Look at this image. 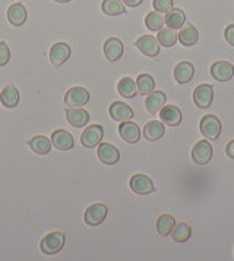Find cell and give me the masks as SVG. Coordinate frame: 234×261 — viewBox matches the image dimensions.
<instances>
[{"mask_svg":"<svg viewBox=\"0 0 234 261\" xmlns=\"http://www.w3.org/2000/svg\"><path fill=\"white\" fill-rule=\"evenodd\" d=\"M145 25L150 31H160L165 25V16L161 15V12H150L145 18Z\"/></svg>","mask_w":234,"mask_h":261,"instance_id":"1f68e13d","label":"cell"},{"mask_svg":"<svg viewBox=\"0 0 234 261\" xmlns=\"http://www.w3.org/2000/svg\"><path fill=\"white\" fill-rule=\"evenodd\" d=\"M136 87H138V93L139 94L148 95L155 90V81H154V78H152L151 75L142 73L136 80Z\"/></svg>","mask_w":234,"mask_h":261,"instance_id":"f546056e","label":"cell"},{"mask_svg":"<svg viewBox=\"0 0 234 261\" xmlns=\"http://www.w3.org/2000/svg\"><path fill=\"white\" fill-rule=\"evenodd\" d=\"M110 116L117 120V122H126L135 116L132 107L126 105V103H122V101H114L111 103L110 106Z\"/></svg>","mask_w":234,"mask_h":261,"instance_id":"ffe728a7","label":"cell"},{"mask_svg":"<svg viewBox=\"0 0 234 261\" xmlns=\"http://www.w3.org/2000/svg\"><path fill=\"white\" fill-rule=\"evenodd\" d=\"M122 2H123L126 6H129V8H136V6H139L143 0H122Z\"/></svg>","mask_w":234,"mask_h":261,"instance_id":"74e56055","label":"cell"},{"mask_svg":"<svg viewBox=\"0 0 234 261\" xmlns=\"http://www.w3.org/2000/svg\"><path fill=\"white\" fill-rule=\"evenodd\" d=\"M11 59V50L6 43L0 41V66H5Z\"/></svg>","mask_w":234,"mask_h":261,"instance_id":"e575fe53","label":"cell"},{"mask_svg":"<svg viewBox=\"0 0 234 261\" xmlns=\"http://www.w3.org/2000/svg\"><path fill=\"white\" fill-rule=\"evenodd\" d=\"M195 76V68L190 62H180L174 68V78L179 84H187Z\"/></svg>","mask_w":234,"mask_h":261,"instance_id":"cb8c5ba5","label":"cell"},{"mask_svg":"<svg viewBox=\"0 0 234 261\" xmlns=\"http://www.w3.org/2000/svg\"><path fill=\"white\" fill-rule=\"evenodd\" d=\"M214 98V90L210 84H200L193 91V101L200 109H208Z\"/></svg>","mask_w":234,"mask_h":261,"instance_id":"8fae6325","label":"cell"},{"mask_svg":"<svg viewBox=\"0 0 234 261\" xmlns=\"http://www.w3.org/2000/svg\"><path fill=\"white\" fill-rule=\"evenodd\" d=\"M136 48L139 50L142 55L148 56V58H155L160 53V43L157 38L152 36H142L136 40L135 43Z\"/></svg>","mask_w":234,"mask_h":261,"instance_id":"9c48e42d","label":"cell"},{"mask_svg":"<svg viewBox=\"0 0 234 261\" xmlns=\"http://www.w3.org/2000/svg\"><path fill=\"white\" fill-rule=\"evenodd\" d=\"M70 53H72V50H70L69 44L56 43L53 47L50 48V62L54 66H62L70 58Z\"/></svg>","mask_w":234,"mask_h":261,"instance_id":"2e32d148","label":"cell"},{"mask_svg":"<svg viewBox=\"0 0 234 261\" xmlns=\"http://www.w3.org/2000/svg\"><path fill=\"white\" fill-rule=\"evenodd\" d=\"M160 119L168 126H177L182 122V112L174 105H168V106L164 105L160 110Z\"/></svg>","mask_w":234,"mask_h":261,"instance_id":"9a60e30c","label":"cell"},{"mask_svg":"<svg viewBox=\"0 0 234 261\" xmlns=\"http://www.w3.org/2000/svg\"><path fill=\"white\" fill-rule=\"evenodd\" d=\"M117 91L119 94L125 98H133L135 95L138 94V87H136V81H133L132 78H122L117 83Z\"/></svg>","mask_w":234,"mask_h":261,"instance_id":"83f0119b","label":"cell"},{"mask_svg":"<svg viewBox=\"0 0 234 261\" xmlns=\"http://www.w3.org/2000/svg\"><path fill=\"white\" fill-rule=\"evenodd\" d=\"M129 185H130V190L133 191L135 194H138V195H148L155 190L151 179L148 178L147 175H142V173L133 175L130 178Z\"/></svg>","mask_w":234,"mask_h":261,"instance_id":"ba28073f","label":"cell"},{"mask_svg":"<svg viewBox=\"0 0 234 261\" xmlns=\"http://www.w3.org/2000/svg\"><path fill=\"white\" fill-rule=\"evenodd\" d=\"M98 159L101 160V163L113 166L120 160V153L113 144L100 143L98 144Z\"/></svg>","mask_w":234,"mask_h":261,"instance_id":"4fadbf2b","label":"cell"},{"mask_svg":"<svg viewBox=\"0 0 234 261\" xmlns=\"http://www.w3.org/2000/svg\"><path fill=\"white\" fill-rule=\"evenodd\" d=\"M90 101V91L83 87H73L65 94V105L68 107H82Z\"/></svg>","mask_w":234,"mask_h":261,"instance_id":"3957f363","label":"cell"},{"mask_svg":"<svg viewBox=\"0 0 234 261\" xmlns=\"http://www.w3.org/2000/svg\"><path fill=\"white\" fill-rule=\"evenodd\" d=\"M171 237L175 242H186L192 237V229L187 223H175L174 229L171 232Z\"/></svg>","mask_w":234,"mask_h":261,"instance_id":"d6a6232c","label":"cell"},{"mask_svg":"<svg viewBox=\"0 0 234 261\" xmlns=\"http://www.w3.org/2000/svg\"><path fill=\"white\" fill-rule=\"evenodd\" d=\"M211 159H212V147L207 140L195 144V147L192 148V160L195 162V165L207 166Z\"/></svg>","mask_w":234,"mask_h":261,"instance_id":"8992f818","label":"cell"},{"mask_svg":"<svg viewBox=\"0 0 234 261\" xmlns=\"http://www.w3.org/2000/svg\"><path fill=\"white\" fill-rule=\"evenodd\" d=\"M28 145L38 155H46L51 151V141L46 135H35L28 141Z\"/></svg>","mask_w":234,"mask_h":261,"instance_id":"603a6c76","label":"cell"},{"mask_svg":"<svg viewBox=\"0 0 234 261\" xmlns=\"http://www.w3.org/2000/svg\"><path fill=\"white\" fill-rule=\"evenodd\" d=\"M177 38H179V41H180V44L183 47H192V46H195L198 43L199 33L193 25L185 24L180 28Z\"/></svg>","mask_w":234,"mask_h":261,"instance_id":"e0dca14e","label":"cell"},{"mask_svg":"<svg viewBox=\"0 0 234 261\" xmlns=\"http://www.w3.org/2000/svg\"><path fill=\"white\" fill-rule=\"evenodd\" d=\"M101 9L108 16H119L126 12L125 3L122 0H103Z\"/></svg>","mask_w":234,"mask_h":261,"instance_id":"f1b7e54d","label":"cell"},{"mask_svg":"<svg viewBox=\"0 0 234 261\" xmlns=\"http://www.w3.org/2000/svg\"><path fill=\"white\" fill-rule=\"evenodd\" d=\"M211 76L220 83L230 81L234 76V65H231L230 62H225V60L214 62L211 65Z\"/></svg>","mask_w":234,"mask_h":261,"instance_id":"5b68a950","label":"cell"},{"mask_svg":"<svg viewBox=\"0 0 234 261\" xmlns=\"http://www.w3.org/2000/svg\"><path fill=\"white\" fill-rule=\"evenodd\" d=\"M104 135V129L101 125H91L82 132L81 143L85 148H94L101 143Z\"/></svg>","mask_w":234,"mask_h":261,"instance_id":"52a82bcc","label":"cell"},{"mask_svg":"<svg viewBox=\"0 0 234 261\" xmlns=\"http://www.w3.org/2000/svg\"><path fill=\"white\" fill-rule=\"evenodd\" d=\"M26 18H28V12H26V8L23 6L22 3H13L9 6L8 9V21L11 22L13 27H21L26 22Z\"/></svg>","mask_w":234,"mask_h":261,"instance_id":"d6986e66","label":"cell"},{"mask_svg":"<svg viewBox=\"0 0 234 261\" xmlns=\"http://www.w3.org/2000/svg\"><path fill=\"white\" fill-rule=\"evenodd\" d=\"M200 132L207 140H217L221 134V122L215 115H205L200 120Z\"/></svg>","mask_w":234,"mask_h":261,"instance_id":"7a4b0ae2","label":"cell"},{"mask_svg":"<svg viewBox=\"0 0 234 261\" xmlns=\"http://www.w3.org/2000/svg\"><path fill=\"white\" fill-rule=\"evenodd\" d=\"M66 119L73 128H83L90 122V113L82 107H66Z\"/></svg>","mask_w":234,"mask_h":261,"instance_id":"30bf717a","label":"cell"},{"mask_svg":"<svg viewBox=\"0 0 234 261\" xmlns=\"http://www.w3.org/2000/svg\"><path fill=\"white\" fill-rule=\"evenodd\" d=\"M54 2H57V3H68L70 0H54Z\"/></svg>","mask_w":234,"mask_h":261,"instance_id":"f35d334b","label":"cell"},{"mask_svg":"<svg viewBox=\"0 0 234 261\" xmlns=\"http://www.w3.org/2000/svg\"><path fill=\"white\" fill-rule=\"evenodd\" d=\"M164 123L160 120H151L143 128V137L147 141H158L164 135Z\"/></svg>","mask_w":234,"mask_h":261,"instance_id":"484cf974","label":"cell"},{"mask_svg":"<svg viewBox=\"0 0 234 261\" xmlns=\"http://www.w3.org/2000/svg\"><path fill=\"white\" fill-rule=\"evenodd\" d=\"M175 226V219L174 216L168 213L161 214L157 220V232L161 235V237H168L171 235L173 229Z\"/></svg>","mask_w":234,"mask_h":261,"instance_id":"4316f807","label":"cell"},{"mask_svg":"<svg viewBox=\"0 0 234 261\" xmlns=\"http://www.w3.org/2000/svg\"><path fill=\"white\" fill-rule=\"evenodd\" d=\"M51 145H54L60 151H69L75 147V141L68 130L56 129L51 134Z\"/></svg>","mask_w":234,"mask_h":261,"instance_id":"5bb4252c","label":"cell"},{"mask_svg":"<svg viewBox=\"0 0 234 261\" xmlns=\"http://www.w3.org/2000/svg\"><path fill=\"white\" fill-rule=\"evenodd\" d=\"M119 135L122 137L123 141H126L128 144H136L140 140V129L139 126L136 123H133L132 120L120 122Z\"/></svg>","mask_w":234,"mask_h":261,"instance_id":"7c38bea8","label":"cell"},{"mask_svg":"<svg viewBox=\"0 0 234 261\" xmlns=\"http://www.w3.org/2000/svg\"><path fill=\"white\" fill-rule=\"evenodd\" d=\"M107 214H108L107 205H104V204H93L85 212V216H83L85 223L91 226V227H97V226H100L104 222Z\"/></svg>","mask_w":234,"mask_h":261,"instance_id":"277c9868","label":"cell"},{"mask_svg":"<svg viewBox=\"0 0 234 261\" xmlns=\"http://www.w3.org/2000/svg\"><path fill=\"white\" fill-rule=\"evenodd\" d=\"M224 37H225L227 43L234 47V24H230L227 28H225V31H224Z\"/></svg>","mask_w":234,"mask_h":261,"instance_id":"d590c367","label":"cell"},{"mask_svg":"<svg viewBox=\"0 0 234 261\" xmlns=\"http://www.w3.org/2000/svg\"><path fill=\"white\" fill-rule=\"evenodd\" d=\"M0 103L8 109H13L19 103V91L13 84H8L0 91Z\"/></svg>","mask_w":234,"mask_h":261,"instance_id":"44dd1931","label":"cell"},{"mask_svg":"<svg viewBox=\"0 0 234 261\" xmlns=\"http://www.w3.org/2000/svg\"><path fill=\"white\" fill-rule=\"evenodd\" d=\"M165 101H167V95L164 94L163 91H152L151 94L147 95L145 107L151 115H155L161 110V107L165 105Z\"/></svg>","mask_w":234,"mask_h":261,"instance_id":"7402d4cb","label":"cell"},{"mask_svg":"<svg viewBox=\"0 0 234 261\" xmlns=\"http://www.w3.org/2000/svg\"><path fill=\"white\" fill-rule=\"evenodd\" d=\"M152 6L157 12H168L173 8V0H154Z\"/></svg>","mask_w":234,"mask_h":261,"instance_id":"836d02e7","label":"cell"},{"mask_svg":"<svg viewBox=\"0 0 234 261\" xmlns=\"http://www.w3.org/2000/svg\"><path fill=\"white\" fill-rule=\"evenodd\" d=\"M186 24V13L179 8H171L168 12L165 13V25L173 28V30H180L183 25Z\"/></svg>","mask_w":234,"mask_h":261,"instance_id":"d4e9b609","label":"cell"},{"mask_svg":"<svg viewBox=\"0 0 234 261\" xmlns=\"http://www.w3.org/2000/svg\"><path fill=\"white\" fill-rule=\"evenodd\" d=\"M65 247V233L63 232H51L40 242V251L44 255H56Z\"/></svg>","mask_w":234,"mask_h":261,"instance_id":"6da1fadb","label":"cell"},{"mask_svg":"<svg viewBox=\"0 0 234 261\" xmlns=\"http://www.w3.org/2000/svg\"><path fill=\"white\" fill-rule=\"evenodd\" d=\"M225 154L228 155L230 159H234V140H231L230 143L227 144V147H225Z\"/></svg>","mask_w":234,"mask_h":261,"instance_id":"8d00e7d4","label":"cell"},{"mask_svg":"<svg viewBox=\"0 0 234 261\" xmlns=\"http://www.w3.org/2000/svg\"><path fill=\"white\" fill-rule=\"evenodd\" d=\"M157 40H158L160 46H163V47H173L175 44V41H177V34L174 33V30L170 28V27L161 28L158 31Z\"/></svg>","mask_w":234,"mask_h":261,"instance_id":"4dcf8cb0","label":"cell"},{"mask_svg":"<svg viewBox=\"0 0 234 261\" xmlns=\"http://www.w3.org/2000/svg\"><path fill=\"white\" fill-rule=\"evenodd\" d=\"M123 50H125L123 43L116 37L108 38L104 43V55L108 62H117L123 56Z\"/></svg>","mask_w":234,"mask_h":261,"instance_id":"ac0fdd59","label":"cell"}]
</instances>
